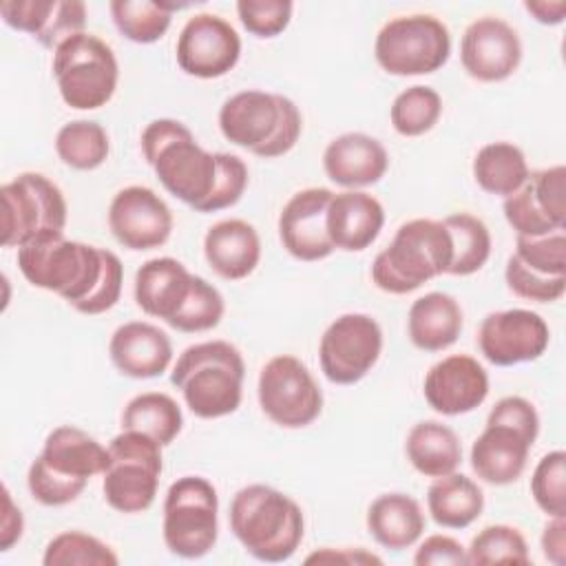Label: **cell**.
Listing matches in <instances>:
<instances>
[{"instance_id":"6da1fadb","label":"cell","mask_w":566,"mask_h":566,"mask_svg":"<svg viewBox=\"0 0 566 566\" xmlns=\"http://www.w3.org/2000/svg\"><path fill=\"white\" fill-rule=\"evenodd\" d=\"M139 142L144 159L166 192L197 212L226 210L248 188V166L239 155L206 150L177 119H153Z\"/></svg>"},{"instance_id":"7a4b0ae2","label":"cell","mask_w":566,"mask_h":566,"mask_svg":"<svg viewBox=\"0 0 566 566\" xmlns=\"http://www.w3.org/2000/svg\"><path fill=\"white\" fill-rule=\"evenodd\" d=\"M18 268L33 287L57 294L86 316L108 312L122 296L119 256L106 248L71 241L64 232L42 234L20 245Z\"/></svg>"},{"instance_id":"3957f363","label":"cell","mask_w":566,"mask_h":566,"mask_svg":"<svg viewBox=\"0 0 566 566\" xmlns=\"http://www.w3.org/2000/svg\"><path fill=\"white\" fill-rule=\"evenodd\" d=\"M230 531L259 562H287L301 546L305 517L301 506L279 489L248 484L230 502Z\"/></svg>"},{"instance_id":"277c9868","label":"cell","mask_w":566,"mask_h":566,"mask_svg":"<svg viewBox=\"0 0 566 566\" xmlns=\"http://www.w3.org/2000/svg\"><path fill=\"white\" fill-rule=\"evenodd\" d=\"M245 363L228 340H206L186 347L170 371L186 407L203 420L230 416L243 398Z\"/></svg>"},{"instance_id":"5b68a950","label":"cell","mask_w":566,"mask_h":566,"mask_svg":"<svg viewBox=\"0 0 566 566\" xmlns=\"http://www.w3.org/2000/svg\"><path fill=\"white\" fill-rule=\"evenodd\" d=\"M221 135L248 153L274 159L287 155L303 130L298 106L281 95L248 88L228 97L219 108Z\"/></svg>"},{"instance_id":"8992f818","label":"cell","mask_w":566,"mask_h":566,"mask_svg":"<svg viewBox=\"0 0 566 566\" xmlns=\"http://www.w3.org/2000/svg\"><path fill=\"white\" fill-rule=\"evenodd\" d=\"M539 433V416L531 400L506 396L493 405L484 431L471 444L473 473L493 486L520 480L526 469L531 447Z\"/></svg>"},{"instance_id":"52a82bcc","label":"cell","mask_w":566,"mask_h":566,"mask_svg":"<svg viewBox=\"0 0 566 566\" xmlns=\"http://www.w3.org/2000/svg\"><path fill=\"white\" fill-rule=\"evenodd\" d=\"M451 237L442 219H411L371 263V281L387 294H409L451 265Z\"/></svg>"},{"instance_id":"ba28073f","label":"cell","mask_w":566,"mask_h":566,"mask_svg":"<svg viewBox=\"0 0 566 566\" xmlns=\"http://www.w3.org/2000/svg\"><path fill=\"white\" fill-rule=\"evenodd\" d=\"M51 71L60 97L77 111L106 106L119 80V64L113 49L86 31L69 38L53 51Z\"/></svg>"},{"instance_id":"9c48e42d","label":"cell","mask_w":566,"mask_h":566,"mask_svg":"<svg viewBox=\"0 0 566 566\" xmlns=\"http://www.w3.org/2000/svg\"><path fill=\"white\" fill-rule=\"evenodd\" d=\"M108 469L102 473V493L119 513H144L153 506L164 471L161 444L146 433L122 429L108 442Z\"/></svg>"},{"instance_id":"30bf717a","label":"cell","mask_w":566,"mask_h":566,"mask_svg":"<svg viewBox=\"0 0 566 566\" xmlns=\"http://www.w3.org/2000/svg\"><path fill=\"white\" fill-rule=\"evenodd\" d=\"M161 535L166 548L184 559L208 555L219 535V495L201 475H184L168 486Z\"/></svg>"},{"instance_id":"8fae6325","label":"cell","mask_w":566,"mask_h":566,"mask_svg":"<svg viewBox=\"0 0 566 566\" xmlns=\"http://www.w3.org/2000/svg\"><path fill=\"white\" fill-rule=\"evenodd\" d=\"M451 55V35L442 20L427 13L398 15L382 24L374 42L378 66L398 77L440 71Z\"/></svg>"},{"instance_id":"7c38bea8","label":"cell","mask_w":566,"mask_h":566,"mask_svg":"<svg viewBox=\"0 0 566 566\" xmlns=\"http://www.w3.org/2000/svg\"><path fill=\"white\" fill-rule=\"evenodd\" d=\"M2 248H20L42 234L64 232L66 199L57 184L40 172H20L0 188Z\"/></svg>"},{"instance_id":"4fadbf2b","label":"cell","mask_w":566,"mask_h":566,"mask_svg":"<svg viewBox=\"0 0 566 566\" xmlns=\"http://www.w3.org/2000/svg\"><path fill=\"white\" fill-rule=\"evenodd\" d=\"M256 396L261 411L283 429L312 424L323 411V391L307 365L292 356H272L259 371Z\"/></svg>"},{"instance_id":"5bb4252c","label":"cell","mask_w":566,"mask_h":566,"mask_svg":"<svg viewBox=\"0 0 566 566\" xmlns=\"http://www.w3.org/2000/svg\"><path fill=\"white\" fill-rule=\"evenodd\" d=\"M509 290L526 301L555 303L566 292V230L515 237V252L504 268Z\"/></svg>"},{"instance_id":"9a60e30c","label":"cell","mask_w":566,"mask_h":566,"mask_svg":"<svg viewBox=\"0 0 566 566\" xmlns=\"http://www.w3.org/2000/svg\"><path fill=\"white\" fill-rule=\"evenodd\" d=\"M382 352V329L376 318L360 312L338 316L327 325L318 343L323 376L334 385L363 380Z\"/></svg>"},{"instance_id":"2e32d148","label":"cell","mask_w":566,"mask_h":566,"mask_svg":"<svg viewBox=\"0 0 566 566\" xmlns=\"http://www.w3.org/2000/svg\"><path fill=\"white\" fill-rule=\"evenodd\" d=\"M175 57L186 75L199 80L223 77L241 57V38L226 18L197 13L181 27Z\"/></svg>"},{"instance_id":"e0dca14e","label":"cell","mask_w":566,"mask_h":566,"mask_svg":"<svg viewBox=\"0 0 566 566\" xmlns=\"http://www.w3.org/2000/svg\"><path fill=\"white\" fill-rule=\"evenodd\" d=\"M504 217L517 237H539L566 226V168L531 170L520 190L504 197Z\"/></svg>"},{"instance_id":"ac0fdd59","label":"cell","mask_w":566,"mask_h":566,"mask_svg":"<svg viewBox=\"0 0 566 566\" xmlns=\"http://www.w3.org/2000/svg\"><path fill=\"white\" fill-rule=\"evenodd\" d=\"M551 340L548 323L531 310L513 307L491 312L478 329L480 354L497 367L537 360Z\"/></svg>"},{"instance_id":"d6986e66","label":"cell","mask_w":566,"mask_h":566,"mask_svg":"<svg viewBox=\"0 0 566 566\" xmlns=\"http://www.w3.org/2000/svg\"><path fill=\"white\" fill-rule=\"evenodd\" d=\"M168 203L146 186L122 188L108 206V228L119 245L133 252L161 248L172 234Z\"/></svg>"},{"instance_id":"ffe728a7","label":"cell","mask_w":566,"mask_h":566,"mask_svg":"<svg viewBox=\"0 0 566 566\" xmlns=\"http://www.w3.org/2000/svg\"><path fill=\"white\" fill-rule=\"evenodd\" d=\"M460 62L478 82H504L522 62L520 35L502 18H478L462 33Z\"/></svg>"},{"instance_id":"44dd1931","label":"cell","mask_w":566,"mask_h":566,"mask_svg":"<svg viewBox=\"0 0 566 566\" xmlns=\"http://www.w3.org/2000/svg\"><path fill=\"white\" fill-rule=\"evenodd\" d=\"M332 197L329 188H303L287 199L279 214V239L287 254L312 263L334 252L325 226Z\"/></svg>"},{"instance_id":"7402d4cb","label":"cell","mask_w":566,"mask_h":566,"mask_svg":"<svg viewBox=\"0 0 566 566\" xmlns=\"http://www.w3.org/2000/svg\"><path fill=\"white\" fill-rule=\"evenodd\" d=\"M422 394L442 416H462L478 409L489 396V374L469 354H451L429 367Z\"/></svg>"},{"instance_id":"603a6c76","label":"cell","mask_w":566,"mask_h":566,"mask_svg":"<svg viewBox=\"0 0 566 566\" xmlns=\"http://www.w3.org/2000/svg\"><path fill=\"white\" fill-rule=\"evenodd\" d=\"M108 356L122 376L135 380L157 378L172 363V343L157 325L128 321L113 332L108 340Z\"/></svg>"},{"instance_id":"cb8c5ba5","label":"cell","mask_w":566,"mask_h":566,"mask_svg":"<svg viewBox=\"0 0 566 566\" xmlns=\"http://www.w3.org/2000/svg\"><path fill=\"white\" fill-rule=\"evenodd\" d=\"M389 168L387 148L371 135L343 133L323 153L325 175L347 190L378 184Z\"/></svg>"},{"instance_id":"d4e9b609","label":"cell","mask_w":566,"mask_h":566,"mask_svg":"<svg viewBox=\"0 0 566 566\" xmlns=\"http://www.w3.org/2000/svg\"><path fill=\"white\" fill-rule=\"evenodd\" d=\"M325 226L334 250L363 252L378 239L385 226V208L369 192L345 190L332 197Z\"/></svg>"},{"instance_id":"484cf974","label":"cell","mask_w":566,"mask_h":566,"mask_svg":"<svg viewBox=\"0 0 566 566\" xmlns=\"http://www.w3.org/2000/svg\"><path fill=\"white\" fill-rule=\"evenodd\" d=\"M192 279L195 274L172 256L148 259L135 272V303L144 314L170 325L190 294Z\"/></svg>"},{"instance_id":"4316f807","label":"cell","mask_w":566,"mask_h":566,"mask_svg":"<svg viewBox=\"0 0 566 566\" xmlns=\"http://www.w3.org/2000/svg\"><path fill=\"white\" fill-rule=\"evenodd\" d=\"M203 256L221 279L241 281L261 261L259 232L243 219L217 221L203 237Z\"/></svg>"},{"instance_id":"83f0119b","label":"cell","mask_w":566,"mask_h":566,"mask_svg":"<svg viewBox=\"0 0 566 566\" xmlns=\"http://www.w3.org/2000/svg\"><path fill=\"white\" fill-rule=\"evenodd\" d=\"M462 325V307L447 292L418 296L407 314L409 340L422 352H442L451 347L458 340Z\"/></svg>"},{"instance_id":"f1b7e54d","label":"cell","mask_w":566,"mask_h":566,"mask_svg":"<svg viewBox=\"0 0 566 566\" xmlns=\"http://www.w3.org/2000/svg\"><path fill=\"white\" fill-rule=\"evenodd\" d=\"M424 513L407 493H382L367 509V531L387 551L411 548L424 533Z\"/></svg>"},{"instance_id":"f546056e","label":"cell","mask_w":566,"mask_h":566,"mask_svg":"<svg viewBox=\"0 0 566 566\" xmlns=\"http://www.w3.org/2000/svg\"><path fill=\"white\" fill-rule=\"evenodd\" d=\"M40 458L51 469L82 480H91L93 475L104 473L111 462L108 447L73 424L55 427L46 436Z\"/></svg>"},{"instance_id":"4dcf8cb0","label":"cell","mask_w":566,"mask_h":566,"mask_svg":"<svg viewBox=\"0 0 566 566\" xmlns=\"http://www.w3.org/2000/svg\"><path fill=\"white\" fill-rule=\"evenodd\" d=\"M405 453L411 467L424 478H442L458 471L462 462V444L458 433L438 422H416L405 440Z\"/></svg>"},{"instance_id":"1f68e13d","label":"cell","mask_w":566,"mask_h":566,"mask_svg":"<svg viewBox=\"0 0 566 566\" xmlns=\"http://www.w3.org/2000/svg\"><path fill=\"white\" fill-rule=\"evenodd\" d=\"M427 511L442 528H467L484 511V493L478 482L464 473L433 478L427 491Z\"/></svg>"},{"instance_id":"d6a6232c","label":"cell","mask_w":566,"mask_h":566,"mask_svg":"<svg viewBox=\"0 0 566 566\" xmlns=\"http://www.w3.org/2000/svg\"><path fill=\"white\" fill-rule=\"evenodd\" d=\"M528 161L520 146L511 142H489L473 157L475 184L495 197H509L528 179Z\"/></svg>"},{"instance_id":"836d02e7","label":"cell","mask_w":566,"mask_h":566,"mask_svg":"<svg viewBox=\"0 0 566 566\" xmlns=\"http://www.w3.org/2000/svg\"><path fill=\"white\" fill-rule=\"evenodd\" d=\"M184 427V413L175 398L161 391H144L130 398L122 411V429L150 436L161 447L177 440Z\"/></svg>"},{"instance_id":"e575fe53","label":"cell","mask_w":566,"mask_h":566,"mask_svg":"<svg viewBox=\"0 0 566 566\" xmlns=\"http://www.w3.org/2000/svg\"><path fill=\"white\" fill-rule=\"evenodd\" d=\"M108 9L113 24L126 40L135 44H153L166 35L172 22V11L181 7L153 0H113Z\"/></svg>"},{"instance_id":"d590c367","label":"cell","mask_w":566,"mask_h":566,"mask_svg":"<svg viewBox=\"0 0 566 566\" xmlns=\"http://www.w3.org/2000/svg\"><path fill=\"white\" fill-rule=\"evenodd\" d=\"M451 237V265L447 274L469 276L489 261L491 256V232L486 223L469 212H455L442 219Z\"/></svg>"},{"instance_id":"8d00e7d4","label":"cell","mask_w":566,"mask_h":566,"mask_svg":"<svg viewBox=\"0 0 566 566\" xmlns=\"http://www.w3.org/2000/svg\"><path fill=\"white\" fill-rule=\"evenodd\" d=\"M55 153L69 168L95 170L108 159V133L91 119L69 122L55 135Z\"/></svg>"},{"instance_id":"74e56055","label":"cell","mask_w":566,"mask_h":566,"mask_svg":"<svg viewBox=\"0 0 566 566\" xmlns=\"http://www.w3.org/2000/svg\"><path fill=\"white\" fill-rule=\"evenodd\" d=\"M442 115V97L436 88L413 84L396 95L389 108L391 126L402 137H420L429 133Z\"/></svg>"},{"instance_id":"f35d334b","label":"cell","mask_w":566,"mask_h":566,"mask_svg":"<svg viewBox=\"0 0 566 566\" xmlns=\"http://www.w3.org/2000/svg\"><path fill=\"white\" fill-rule=\"evenodd\" d=\"M44 566H117L119 557L108 544L82 531L55 535L42 555Z\"/></svg>"},{"instance_id":"ab89813d","label":"cell","mask_w":566,"mask_h":566,"mask_svg":"<svg viewBox=\"0 0 566 566\" xmlns=\"http://www.w3.org/2000/svg\"><path fill=\"white\" fill-rule=\"evenodd\" d=\"M528 544L524 535L509 524L484 526L467 548V564H528Z\"/></svg>"},{"instance_id":"60d3db41","label":"cell","mask_w":566,"mask_h":566,"mask_svg":"<svg viewBox=\"0 0 566 566\" xmlns=\"http://www.w3.org/2000/svg\"><path fill=\"white\" fill-rule=\"evenodd\" d=\"M223 312H226V303L221 292L212 283H208L203 276L195 274L190 294L181 305L179 314L170 321V327L184 334L208 332L221 323Z\"/></svg>"},{"instance_id":"b9f144b4","label":"cell","mask_w":566,"mask_h":566,"mask_svg":"<svg viewBox=\"0 0 566 566\" xmlns=\"http://www.w3.org/2000/svg\"><path fill=\"white\" fill-rule=\"evenodd\" d=\"M531 495L548 517H566V453L562 449L539 458L531 475Z\"/></svg>"},{"instance_id":"7bdbcfd3","label":"cell","mask_w":566,"mask_h":566,"mask_svg":"<svg viewBox=\"0 0 566 566\" xmlns=\"http://www.w3.org/2000/svg\"><path fill=\"white\" fill-rule=\"evenodd\" d=\"M88 480L64 475L55 469H51L40 455L29 464L27 471V486L35 502L42 506H64L80 497V493L86 489Z\"/></svg>"},{"instance_id":"ee69618b","label":"cell","mask_w":566,"mask_h":566,"mask_svg":"<svg viewBox=\"0 0 566 566\" xmlns=\"http://www.w3.org/2000/svg\"><path fill=\"white\" fill-rule=\"evenodd\" d=\"M294 4L290 0H239L237 15L243 29L256 38L281 35L292 20Z\"/></svg>"},{"instance_id":"f6af8a7d","label":"cell","mask_w":566,"mask_h":566,"mask_svg":"<svg viewBox=\"0 0 566 566\" xmlns=\"http://www.w3.org/2000/svg\"><path fill=\"white\" fill-rule=\"evenodd\" d=\"M55 0H2L0 15L7 27L38 40L51 20Z\"/></svg>"},{"instance_id":"bcb514c9","label":"cell","mask_w":566,"mask_h":566,"mask_svg":"<svg viewBox=\"0 0 566 566\" xmlns=\"http://www.w3.org/2000/svg\"><path fill=\"white\" fill-rule=\"evenodd\" d=\"M416 566H462L467 564V548L451 535H429L413 555Z\"/></svg>"},{"instance_id":"7dc6e473","label":"cell","mask_w":566,"mask_h":566,"mask_svg":"<svg viewBox=\"0 0 566 566\" xmlns=\"http://www.w3.org/2000/svg\"><path fill=\"white\" fill-rule=\"evenodd\" d=\"M22 511L13 504L9 489H2V522H0V551H9L22 537Z\"/></svg>"},{"instance_id":"c3c4849f","label":"cell","mask_w":566,"mask_h":566,"mask_svg":"<svg viewBox=\"0 0 566 566\" xmlns=\"http://www.w3.org/2000/svg\"><path fill=\"white\" fill-rule=\"evenodd\" d=\"M542 553L555 566L566 562V517H551L542 533Z\"/></svg>"},{"instance_id":"681fc988","label":"cell","mask_w":566,"mask_h":566,"mask_svg":"<svg viewBox=\"0 0 566 566\" xmlns=\"http://www.w3.org/2000/svg\"><path fill=\"white\" fill-rule=\"evenodd\" d=\"M524 9L539 22V24H562L566 15L564 0H526Z\"/></svg>"},{"instance_id":"f907efd6","label":"cell","mask_w":566,"mask_h":566,"mask_svg":"<svg viewBox=\"0 0 566 566\" xmlns=\"http://www.w3.org/2000/svg\"><path fill=\"white\" fill-rule=\"evenodd\" d=\"M347 562V564H380V557H376V555H371V553H365V551H332V548H327V551H323V553H314V555H310L305 562L310 564V562Z\"/></svg>"}]
</instances>
